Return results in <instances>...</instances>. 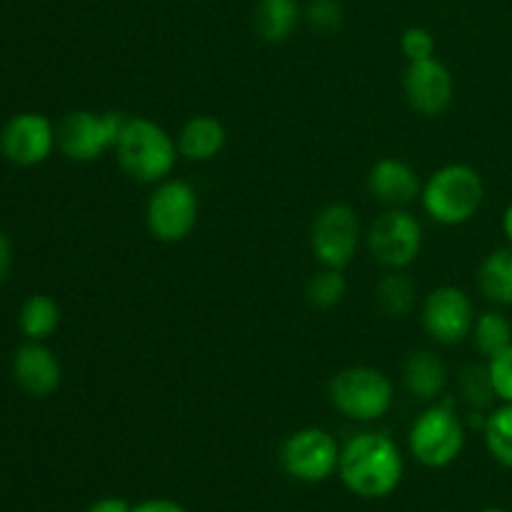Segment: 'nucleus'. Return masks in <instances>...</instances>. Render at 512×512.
Masks as SVG:
<instances>
[{
  "mask_svg": "<svg viewBox=\"0 0 512 512\" xmlns=\"http://www.w3.org/2000/svg\"><path fill=\"white\" fill-rule=\"evenodd\" d=\"M403 473V455L388 433H358L340 448L338 475L358 498H388L398 490Z\"/></svg>",
  "mask_w": 512,
  "mask_h": 512,
  "instance_id": "obj_1",
  "label": "nucleus"
},
{
  "mask_svg": "<svg viewBox=\"0 0 512 512\" xmlns=\"http://www.w3.org/2000/svg\"><path fill=\"white\" fill-rule=\"evenodd\" d=\"M115 158L125 175L138 183L158 185L178 163V140L150 118H128L115 145Z\"/></svg>",
  "mask_w": 512,
  "mask_h": 512,
  "instance_id": "obj_2",
  "label": "nucleus"
},
{
  "mask_svg": "<svg viewBox=\"0 0 512 512\" xmlns=\"http://www.w3.org/2000/svg\"><path fill=\"white\" fill-rule=\"evenodd\" d=\"M423 210L440 225H465L485 203L483 175L465 163H450L435 170L420 190Z\"/></svg>",
  "mask_w": 512,
  "mask_h": 512,
  "instance_id": "obj_3",
  "label": "nucleus"
},
{
  "mask_svg": "<svg viewBox=\"0 0 512 512\" xmlns=\"http://www.w3.org/2000/svg\"><path fill=\"white\" fill-rule=\"evenodd\" d=\"M413 458L425 468H448L465 448V425L450 398L435 400L408 433Z\"/></svg>",
  "mask_w": 512,
  "mask_h": 512,
  "instance_id": "obj_4",
  "label": "nucleus"
},
{
  "mask_svg": "<svg viewBox=\"0 0 512 512\" xmlns=\"http://www.w3.org/2000/svg\"><path fill=\"white\" fill-rule=\"evenodd\" d=\"M330 403L345 418L375 423L393 408L395 390L388 375L370 365H350L330 380Z\"/></svg>",
  "mask_w": 512,
  "mask_h": 512,
  "instance_id": "obj_5",
  "label": "nucleus"
},
{
  "mask_svg": "<svg viewBox=\"0 0 512 512\" xmlns=\"http://www.w3.org/2000/svg\"><path fill=\"white\" fill-rule=\"evenodd\" d=\"M125 115L118 110L93 113V110H70L55 128L58 148L65 158L75 163H90L115 150L120 133H123Z\"/></svg>",
  "mask_w": 512,
  "mask_h": 512,
  "instance_id": "obj_6",
  "label": "nucleus"
},
{
  "mask_svg": "<svg viewBox=\"0 0 512 512\" xmlns=\"http://www.w3.org/2000/svg\"><path fill=\"white\" fill-rule=\"evenodd\" d=\"M200 200L190 183L165 178L155 185L145 205V225L148 233L160 243H180L198 225Z\"/></svg>",
  "mask_w": 512,
  "mask_h": 512,
  "instance_id": "obj_7",
  "label": "nucleus"
},
{
  "mask_svg": "<svg viewBox=\"0 0 512 512\" xmlns=\"http://www.w3.org/2000/svg\"><path fill=\"white\" fill-rule=\"evenodd\" d=\"M363 243L358 213L345 203H330L310 225V250L323 268H348Z\"/></svg>",
  "mask_w": 512,
  "mask_h": 512,
  "instance_id": "obj_8",
  "label": "nucleus"
},
{
  "mask_svg": "<svg viewBox=\"0 0 512 512\" xmlns=\"http://www.w3.org/2000/svg\"><path fill=\"white\" fill-rule=\"evenodd\" d=\"M368 250L383 268L405 270L423 250V225L405 208H390L370 225Z\"/></svg>",
  "mask_w": 512,
  "mask_h": 512,
  "instance_id": "obj_9",
  "label": "nucleus"
},
{
  "mask_svg": "<svg viewBox=\"0 0 512 512\" xmlns=\"http://www.w3.org/2000/svg\"><path fill=\"white\" fill-rule=\"evenodd\" d=\"M280 463L293 480L300 483H323L338 473V440L323 428L295 430L280 448Z\"/></svg>",
  "mask_w": 512,
  "mask_h": 512,
  "instance_id": "obj_10",
  "label": "nucleus"
},
{
  "mask_svg": "<svg viewBox=\"0 0 512 512\" xmlns=\"http://www.w3.org/2000/svg\"><path fill=\"white\" fill-rule=\"evenodd\" d=\"M475 318L478 315H475L473 300L458 285H440L430 290L420 310L425 333L440 345H458L470 338Z\"/></svg>",
  "mask_w": 512,
  "mask_h": 512,
  "instance_id": "obj_11",
  "label": "nucleus"
},
{
  "mask_svg": "<svg viewBox=\"0 0 512 512\" xmlns=\"http://www.w3.org/2000/svg\"><path fill=\"white\" fill-rule=\"evenodd\" d=\"M55 145V125L43 113H18L0 130V153L20 168L45 163Z\"/></svg>",
  "mask_w": 512,
  "mask_h": 512,
  "instance_id": "obj_12",
  "label": "nucleus"
},
{
  "mask_svg": "<svg viewBox=\"0 0 512 512\" xmlns=\"http://www.w3.org/2000/svg\"><path fill=\"white\" fill-rule=\"evenodd\" d=\"M403 90L415 113L435 118V115L445 113L453 103L455 80L448 65L440 63L438 58H428L408 65Z\"/></svg>",
  "mask_w": 512,
  "mask_h": 512,
  "instance_id": "obj_13",
  "label": "nucleus"
},
{
  "mask_svg": "<svg viewBox=\"0 0 512 512\" xmlns=\"http://www.w3.org/2000/svg\"><path fill=\"white\" fill-rule=\"evenodd\" d=\"M13 375L20 390H25L33 398H48L60 388L63 368H60V360L55 358L48 345L38 343V340H28V343L15 350Z\"/></svg>",
  "mask_w": 512,
  "mask_h": 512,
  "instance_id": "obj_14",
  "label": "nucleus"
},
{
  "mask_svg": "<svg viewBox=\"0 0 512 512\" xmlns=\"http://www.w3.org/2000/svg\"><path fill=\"white\" fill-rule=\"evenodd\" d=\"M368 190L378 203L388 208H405L420 198L418 173L410 163L400 158H380L368 173Z\"/></svg>",
  "mask_w": 512,
  "mask_h": 512,
  "instance_id": "obj_15",
  "label": "nucleus"
},
{
  "mask_svg": "<svg viewBox=\"0 0 512 512\" xmlns=\"http://www.w3.org/2000/svg\"><path fill=\"white\" fill-rule=\"evenodd\" d=\"M228 143V130L213 115H193L178 135V150L185 160L208 163L218 158Z\"/></svg>",
  "mask_w": 512,
  "mask_h": 512,
  "instance_id": "obj_16",
  "label": "nucleus"
},
{
  "mask_svg": "<svg viewBox=\"0 0 512 512\" xmlns=\"http://www.w3.org/2000/svg\"><path fill=\"white\" fill-rule=\"evenodd\" d=\"M403 380L413 398L433 403V400H440V395H443L445 383H448V368H445L443 358L433 353V350H415L405 360Z\"/></svg>",
  "mask_w": 512,
  "mask_h": 512,
  "instance_id": "obj_17",
  "label": "nucleus"
},
{
  "mask_svg": "<svg viewBox=\"0 0 512 512\" xmlns=\"http://www.w3.org/2000/svg\"><path fill=\"white\" fill-rule=\"evenodd\" d=\"M300 20L298 0H258L253 23L265 43H283L293 35Z\"/></svg>",
  "mask_w": 512,
  "mask_h": 512,
  "instance_id": "obj_18",
  "label": "nucleus"
},
{
  "mask_svg": "<svg viewBox=\"0 0 512 512\" xmlns=\"http://www.w3.org/2000/svg\"><path fill=\"white\" fill-rule=\"evenodd\" d=\"M478 288L490 303L512 305V245L493 250L480 263Z\"/></svg>",
  "mask_w": 512,
  "mask_h": 512,
  "instance_id": "obj_19",
  "label": "nucleus"
},
{
  "mask_svg": "<svg viewBox=\"0 0 512 512\" xmlns=\"http://www.w3.org/2000/svg\"><path fill=\"white\" fill-rule=\"evenodd\" d=\"M18 325L20 333H23L25 338L45 343L60 325V305L55 303L50 295H30V298L20 305Z\"/></svg>",
  "mask_w": 512,
  "mask_h": 512,
  "instance_id": "obj_20",
  "label": "nucleus"
},
{
  "mask_svg": "<svg viewBox=\"0 0 512 512\" xmlns=\"http://www.w3.org/2000/svg\"><path fill=\"white\" fill-rule=\"evenodd\" d=\"M375 303L383 310L388 318H405L413 313L415 303H418V290L410 275L403 270H390L383 275V280L375 288Z\"/></svg>",
  "mask_w": 512,
  "mask_h": 512,
  "instance_id": "obj_21",
  "label": "nucleus"
},
{
  "mask_svg": "<svg viewBox=\"0 0 512 512\" xmlns=\"http://www.w3.org/2000/svg\"><path fill=\"white\" fill-rule=\"evenodd\" d=\"M473 340L475 348L485 355V358H493V355L503 353L505 348L512 345V325L498 310H488V313L478 315L473 325Z\"/></svg>",
  "mask_w": 512,
  "mask_h": 512,
  "instance_id": "obj_22",
  "label": "nucleus"
},
{
  "mask_svg": "<svg viewBox=\"0 0 512 512\" xmlns=\"http://www.w3.org/2000/svg\"><path fill=\"white\" fill-rule=\"evenodd\" d=\"M485 445L503 468L512 470V403H503L485 418Z\"/></svg>",
  "mask_w": 512,
  "mask_h": 512,
  "instance_id": "obj_23",
  "label": "nucleus"
},
{
  "mask_svg": "<svg viewBox=\"0 0 512 512\" xmlns=\"http://www.w3.org/2000/svg\"><path fill=\"white\" fill-rule=\"evenodd\" d=\"M345 290H348V283H345L343 270L338 268H323L320 273H315L310 278L308 290V303L318 310H330L338 303H343Z\"/></svg>",
  "mask_w": 512,
  "mask_h": 512,
  "instance_id": "obj_24",
  "label": "nucleus"
},
{
  "mask_svg": "<svg viewBox=\"0 0 512 512\" xmlns=\"http://www.w3.org/2000/svg\"><path fill=\"white\" fill-rule=\"evenodd\" d=\"M460 390H463V398L468 400L473 408H485V405L493 403L495 393L493 385H490L488 365L480 368V365H468L463 370V378H460Z\"/></svg>",
  "mask_w": 512,
  "mask_h": 512,
  "instance_id": "obj_25",
  "label": "nucleus"
},
{
  "mask_svg": "<svg viewBox=\"0 0 512 512\" xmlns=\"http://www.w3.org/2000/svg\"><path fill=\"white\" fill-rule=\"evenodd\" d=\"M305 18L315 33H338L343 28V5L340 0H310Z\"/></svg>",
  "mask_w": 512,
  "mask_h": 512,
  "instance_id": "obj_26",
  "label": "nucleus"
},
{
  "mask_svg": "<svg viewBox=\"0 0 512 512\" xmlns=\"http://www.w3.org/2000/svg\"><path fill=\"white\" fill-rule=\"evenodd\" d=\"M488 375L495 398L500 403H512V345L488 360Z\"/></svg>",
  "mask_w": 512,
  "mask_h": 512,
  "instance_id": "obj_27",
  "label": "nucleus"
},
{
  "mask_svg": "<svg viewBox=\"0 0 512 512\" xmlns=\"http://www.w3.org/2000/svg\"><path fill=\"white\" fill-rule=\"evenodd\" d=\"M400 50L408 58V63H418V60L435 58V38L428 28L413 25L400 38Z\"/></svg>",
  "mask_w": 512,
  "mask_h": 512,
  "instance_id": "obj_28",
  "label": "nucleus"
},
{
  "mask_svg": "<svg viewBox=\"0 0 512 512\" xmlns=\"http://www.w3.org/2000/svg\"><path fill=\"white\" fill-rule=\"evenodd\" d=\"M133 512H188L185 505H180L178 500H170V498H150L143 500L133 508Z\"/></svg>",
  "mask_w": 512,
  "mask_h": 512,
  "instance_id": "obj_29",
  "label": "nucleus"
},
{
  "mask_svg": "<svg viewBox=\"0 0 512 512\" xmlns=\"http://www.w3.org/2000/svg\"><path fill=\"white\" fill-rule=\"evenodd\" d=\"M10 268H13V245H10L8 235L0 230V285L8 280Z\"/></svg>",
  "mask_w": 512,
  "mask_h": 512,
  "instance_id": "obj_30",
  "label": "nucleus"
},
{
  "mask_svg": "<svg viewBox=\"0 0 512 512\" xmlns=\"http://www.w3.org/2000/svg\"><path fill=\"white\" fill-rule=\"evenodd\" d=\"M85 512H133V508H130L128 500L123 498H100Z\"/></svg>",
  "mask_w": 512,
  "mask_h": 512,
  "instance_id": "obj_31",
  "label": "nucleus"
},
{
  "mask_svg": "<svg viewBox=\"0 0 512 512\" xmlns=\"http://www.w3.org/2000/svg\"><path fill=\"white\" fill-rule=\"evenodd\" d=\"M503 233H505V240H508V245H512V203L503 213Z\"/></svg>",
  "mask_w": 512,
  "mask_h": 512,
  "instance_id": "obj_32",
  "label": "nucleus"
},
{
  "mask_svg": "<svg viewBox=\"0 0 512 512\" xmlns=\"http://www.w3.org/2000/svg\"><path fill=\"white\" fill-rule=\"evenodd\" d=\"M480 512H510V510H505V508H485V510H480Z\"/></svg>",
  "mask_w": 512,
  "mask_h": 512,
  "instance_id": "obj_33",
  "label": "nucleus"
}]
</instances>
